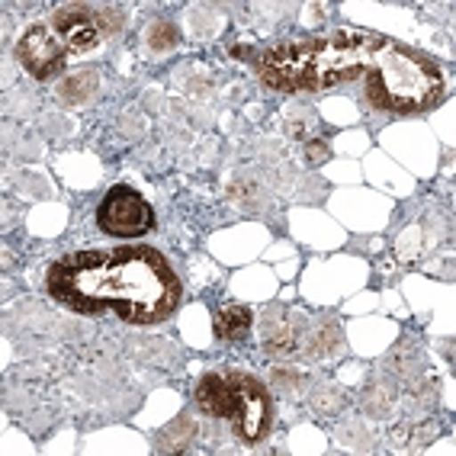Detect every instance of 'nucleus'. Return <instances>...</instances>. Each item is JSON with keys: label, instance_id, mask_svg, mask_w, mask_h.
Wrapping results in <instances>:
<instances>
[{"label": "nucleus", "instance_id": "f257e3e1", "mask_svg": "<svg viewBox=\"0 0 456 456\" xmlns=\"http://www.w3.org/2000/svg\"><path fill=\"white\" fill-rule=\"evenodd\" d=\"M45 286L61 305L81 315H113L132 325H155L177 309L180 280L151 248L77 251L55 261Z\"/></svg>", "mask_w": 456, "mask_h": 456}, {"label": "nucleus", "instance_id": "f03ea898", "mask_svg": "<svg viewBox=\"0 0 456 456\" xmlns=\"http://www.w3.org/2000/svg\"><path fill=\"white\" fill-rule=\"evenodd\" d=\"M383 42L386 36L363 33V29H338L315 39L283 42L264 52L257 71H261V81L280 94L331 90L357 77L363 81Z\"/></svg>", "mask_w": 456, "mask_h": 456}, {"label": "nucleus", "instance_id": "7ed1b4c3", "mask_svg": "<svg viewBox=\"0 0 456 456\" xmlns=\"http://www.w3.org/2000/svg\"><path fill=\"white\" fill-rule=\"evenodd\" d=\"M367 100L389 113H424L444 100L447 77L434 58L386 39L363 74Z\"/></svg>", "mask_w": 456, "mask_h": 456}, {"label": "nucleus", "instance_id": "20e7f679", "mask_svg": "<svg viewBox=\"0 0 456 456\" xmlns=\"http://www.w3.org/2000/svg\"><path fill=\"white\" fill-rule=\"evenodd\" d=\"M49 23L58 33V39L65 42V49L71 55H81V52L94 49L106 33H113L119 26V13L106 7H87V4H68V7L55 10V17Z\"/></svg>", "mask_w": 456, "mask_h": 456}, {"label": "nucleus", "instance_id": "39448f33", "mask_svg": "<svg viewBox=\"0 0 456 456\" xmlns=\"http://www.w3.org/2000/svg\"><path fill=\"white\" fill-rule=\"evenodd\" d=\"M97 225L100 232L113 238H139L155 228V212H151V206L145 203L142 193H135L126 183H116L100 203Z\"/></svg>", "mask_w": 456, "mask_h": 456}, {"label": "nucleus", "instance_id": "423d86ee", "mask_svg": "<svg viewBox=\"0 0 456 456\" xmlns=\"http://www.w3.org/2000/svg\"><path fill=\"white\" fill-rule=\"evenodd\" d=\"M225 379L235 389V431L241 434V440L254 444V440H264L270 431V421H273V402H270V392L261 379H254L251 373H241V370H228Z\"/></svg>", "mask_w": 456, "mask_h": 456}, {"label": "nucleus", "instance_id": "0eeeda50", "mask_svg": "<svg viewBox=\"0 0 456 456\" xmlns=\"http://www.w3.org/2000/svg\"><path fill=\"white\" fill-rule=\"evenodd\" d=\"M17 58L23 61V68L33 77L45 81L52 74H58L68 65L71 52L65 49V42L58 39V33L52 29V23H36L33 29H26L17 42Z\"/></svg>", "mask_w": 456, "mask_h": 456}, {"label": "nucleus", "instance_id": "6e6552de", "mask_svg": "<svg viewBox=\"0 0 456 456\" xmlns=\"http://www.w3.org/2000/svg\"><path fill=\"white\" fill-rule=\"evenodd\" d=\"M196 405L212 418H235V408H238L235 389H232V383H228L225 376L206 373L196 383Z\"/></svg>", "mask_w": 456, "mask_h": 456}, {"label": "nucleus", "instance_id": "1a4fd4ad", "mask_svg": "<svg viewBox=\"0 0 456 456\" xmlns=\"http://www.w3.org/2000/svg\"><path fill=\"white\" fill-rule=\"evenodd\" d=\"M251 309L248 305H222L216 312V334H219L222 341H238V338H245L251 331Z\"/></svg>", "mask_w": 456, "mask_h": 456}, {"label": "nucleus", "instance_id": "9d476101", "mask_svg": "<svg viewBox=\"0 0 456 456\" xmlns=\"http://www.w3.org/2000/svg\"><path fill=\"white\" fill-rule=\"evenodd\" d=\"M100 81H97V71H81V74H71L61 81L58 87V97L65 100V103H87L94 94H97Z\"/></svg>", "mask_w": 456, "mask_h": 456}, {"label": "nucleus", "instance_id": "9b49d317", "mask_svg": "<svg viewBox=\"0 0 456 456\" xmlns=\"http://www.w3.org/2000/svg\"><path fill=\"white\" fill-rule=\"evenodd\" d=\"M180 42V36H177V29H174V23H167V20H158L151 29H148V45L155 52H167V49H174Z\"/></svg>", "mask_w": 456, "mask_h": 456}, {"label": "nucleus", "instance_id": "f8f14e48", "mask_svg": "<svg viewBox=\"0 0 456 456\" xmlns=\"http://www.w3.org/2000/svg\"><path fill=\"white\" fill-rule=\"evenodd\" d=\"M322 155H325V145H312V161H318V158H322Z\"/></svg>", "mask_w": 456, "mask_h": 456}]
</instances>
